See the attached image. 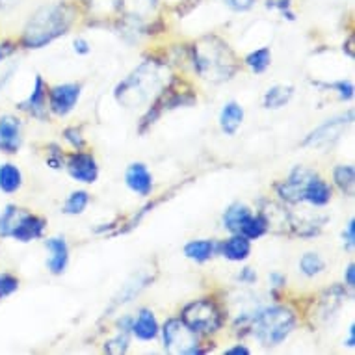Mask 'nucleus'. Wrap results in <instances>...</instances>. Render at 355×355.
Listing matches in <instances>:
<instances>
[{"mask_svg": "<svg viewBox=\"0 0 355 355\" xmlns=\"http://www.w3.org/2000/svg\"><path fill=\"white\" fill-rule=\"evenodd\" d=\"M166 75H168L166 65L147 60L117 84L114 89V97L119 105L128 110L149 105L157 99L168 84Z\"/></svg>", "mask_w": 355, "mask_h": 355, "instance_id": "f257e3e1", "label": "nucleus"}, {"mask_svg": "<svg viewBox=\"0 0 355 355\" xmlns=\"http://www.w3.org/2000/svg\"><path fill=\"white\" fill-rule=\"evenodd\" d=\"M75 21V8L67 2L45 4L30 15L28 23L24 24L21 45L24 49H43L49 43L58 40Z\"/></svg>", "mask_w": 355, "mask_h": 355, "instance_id": "f03ea898", "label": "nucleus"}, {"mask_svg": "<svg viewBox=\"0 0 355 355\" xmlns=\"http://www.w3.org/2000/svg\"><path fill=\"white\" fill-rule=\"evenodd\" d=\"M192 60L196 73L216 84L231 80L240 65L231 47L216 35H205L198 43H193Z\"/></svg>", "mask_w": 355, "mask_h": 355, "instance_id": "7ed1b4c3", "label": "nucleus"}, {"mask_svg": "<svg viewBox=\"0 0 355 355\" xmlns=\"http://www.w3.org/2000/svg\"><path fill=\"white\" fill-rule=\"evenodd\" d=\"M248 327L251 329V335L264 348H274V346H279L283 340H286L288 335L294 331L296 315L283 305L264 307L257 311L253 316H250Z\"/></svg>", "mask_w": 355, "mask_h": 355, "instance_id": "20e7f679", "label": "nucleus"}, {"mask_svg": "<svg viewBox=\"0 0 355 355\" xmlns=\"http://www.w3.org/2000/svg\"><path fill=\"white\" fill-rule=\"evenodd\" d=\"M181 322L196 335H210L223 326V313L212 300H196L182 309Z\"/></svg>", "mask_w": 355, "mask_h": 355, "instance_id": "39448f33", "label": "nucleus"}, {"mask_svg": "<svg viewBox=\"0 0 355 355\" xmlns=\"http://www.w3.org/2000/svg\"><path fill=\"white\" fill-rule=\"evenodd\" d=\"M354 121V112H346V114H340V116H335L331 119H327L316 127L313 132H309L305 136V140L302 141L303 147H324L331 146L335 141L344 135V130L348 125H352Z\"/></svg>", "mask_w": 355, "mask_h": 355, "instance_id": "423d86ee", "label": "nucleus"}, {"mask_svg": "<svg viewBox=\"0 0 355 355\" xmlns=\"http://www.w3.org/2000/svg\"><path fill=\"white\" fill-rule=\"evenodd\" d=\"M164 348L169 354H190V349L198 346V335L188 329L181 318H169L162 327Z\"/></svg>", "mask_w": 355, "mask_h": 355, "instance_id": "0eeeda50", "label": "nucleus"}, {"mask_svg": "<svg viewBox=\"0 0 355 355\" xmlns=\"http://www.w3.org/2000/svg\"><path fill=\"white\" fill-rule=\"evenodd\" d=\"M313 175H315V171L303 168V166H296L285 181L279 182V184L275 187V192H277L281 201H285V203L291 205L302 203L303 193H305V188H307V182L311 181Z\"/></svg>", "mask_w": 355, "mask_h": 355, "instance_id": "6e6552de", "label": "nucleus"}, {"mask_svg": "<svg viewBox=\"0 0 355 355\" xmlns=\"http://www.w3.org/2000/svg\"><path fill=\"white\" fill-rule=\"evenodd\" d=\"M80 84H60L49 92V106L56 116H67L80 99Z\"/></svg>", "mask_w": 355, "mask_h": 355, "instance_id": "1a4fd4ad", "label": "nucleus"}, {"mask_svg": "<svg viewBox=\"0 0 355 355\" xmlns=\"http://www.w3.org/2000/svg\"><path fill=\"white\" fill-rule=\"evenodd\" d=\"M67 171L75 181L84 182V184H94L99 177V166H97L94 155L82 151L73 153L67 158Z\"/></svg>", "mask_w": 355, "mask_h": 355, "instance_id": "9d476101", "label": "nucleus"}, {"mask_svg": "<svg viewBox=\"0 0 355 355\" xmlns=\"http://www.w3.org/2000/svg\"><path fill=\"white\" fill-rule=\"evenodd\" d=\"M45 229H47V220L45 218L30 214V212L24 210L23 216L19 218L17 225L13 227L10 239L17 240V242H32V240L41 239Z\"/></svg>", "mask_w": 355, "mask_h": 355, "instance_id": "9b49d317", "label": "nucleus"}, {"mask_svg": "<svg viewBox=\"0 0 355 355\" xmlns=\"http://www.w3.org/2000/svg\"><path fill=\"white\" fill-rule=\"evenodd\" d=\"M17 106L19 110L26 112V114H30L32 117H37V119L47 117V84L43 80V76H35L32 94L28 95V99H24Z\"/></svg>", "mask_w": 355, "mask_h": 355, "instance_id": "f8f14e48", "label": "nucleus"}, {"mask_svg": "<svg viewBox=\"0 0 355 355\" xmlns=\"http://www.w3.org/2000/svg\"><path fill=\"white\" fill-rule=\"evenodd\" d=\"M21 121L15 116L0 117V151L15 155L21 149Z\"/></svg>", "mask_w": 355, "mask_h": 355, "instance_id": "ddd939ff", "label": "nucleus"}, {"mask_svg": "<svg viewBox=\"0 0 355 355\" xmlns=\"http://www.w3.org/2000/svg\"><path fill=\"white\" fill-rule=\"evenodd\" d=\"M125 184L128 187V190H132V192L141 196V198H147V196L153 192L151 171L147 169L146 164H130L127 168V171H125Z\"/></svg>", "mask_w": 355, "mask_h": 355, "instance_id": "4468645a", "label": "nucleus"}, {"mask_svg": "<svg viewBox=\"0 0 355 355\" xmlns=\"http://www.w3.org/2000/svg\"><path fill=\"white\" fill-rule=\"evenodd\" d=\"M47 250L51 251V257H49L47 266L51 270V274L60 275L64 274L65 268H67V262H69V245L65 242V239L62 236H54V239H49L45 242Z\"/></svg>", "mask_w": 355, "mask_h": 355, "instance_id": "2eb2a0df", "label": "nucleus"}, {"mask_svg": "<svg viewBox=\"0 0 355 355\" xmlns=\"http://www.w3.org/2000/svg\"><path fill=\"white\" fill-rule=\"evenodd\" d=\"M130 333L136 335V338H140V340H153V338L158 337L160 327H158L157 316H155L151 309H141L138 316L132 320Z\"/></svg>", "mask_w": 355, "mask_h": 355, "instance_id": "dca6fc26", "label": "nucleus"}, {"mask_svg": "<svg viewBox=\"0 0 355 355\" xmlns=\"http://www.w3.org/2000/svg\"><path fill=\"white\" fill-rule=\"evenodd\" d=\"M251 240H248L242 234H233L231 239L223 240L220 245H218V251L221 255L225 257L227 261L231 262H242L245 261L251 253Z\"/></svg>", "mask_w": 355, "mask_h": 355, "instance_id": "f3484780", "label": "nucleus"}, {"mask_svg": "<svg viewBox=\"0 0 355 355\" xmlns=\"http://www.w3.org/2000/svg\"><path fill=\"white\" fill-rule=\"evenodd\" d=\"M303 201L311 203L313 207H326L331 201V188L327 184L320 175L315 173L307 182L305 193H303Z\"/></svg>", "mask_w": 355, "mask_h": 355, "instance_id": "a211bd4d", "label": "nucleus"}, {"mask_svg": "<svg viewBox=\"0 0 355 355\" xmlns=\"http://www.w3.org/2000/svg\"><path fill=\"white\" fill-rule=\"evenodd\" d=\"M242 121H244V108L239 103L229 101L227 105H223L220 112V127L225 135H236V130L240 128Z\"/></svg>", "mask_w": 355, "mask_h": 355, "instance_id": "6ab92c4d", "label": "nucleus"}, {"mask_svg": "<svg viewBox=\"0 0 355 355\" xmlns=\"http://www.w3.org/2000/svg\"><path fill=\"white\" fill-rule=\"evenodd\" d=\"M23 187V173L12 162L0 164V192L15 193Z\"/></svg>", "mask_w": 355, "mask_h": 355, "instance_id": "aec40b11", "label": "nucleus"}, {"mask_svg": "<svg viewBox=\"0 0 355 355\" xmlns=\"http://www.w3.org/2000/svg\"><path fill=\"white\" fill-rule=\"evenodd\" d=\"M292 95H294V87L285 86V84H275L264 94L262 105L268 110H279V108L291 103Z\"/></svg>", "mask_w": 355, "mask_h": 355, "instance_id": "412c9836", "label": "nucleus"}, {"mask_svg": "<svg viewBox=\"0 0 355 355\" xmlns=\"http://www.w3.org/2000/svg\"><path fill=\"white\" fill-rule=\"evenodd\" d=\"M251 216V210L244 203H233L225 210L223 214V227L231 231L233 234L240 233V227L244 225V221Z\"/></svg>", "mask_w": 355, "mask_h": 355, "instance_id": "4be33fe9", "label": "nucleus"}, {"mask_svg": "<svg viewBox=\"0 0 355 355\" xmlns=\"http://www.w3.org/2000/svg\"><path fill=\"white\" fill-rule=\"evenodd\" d=\"M218 250V245L212 242V240H192L184 245V255L190 259V261L196 262H207L209 259H212V255Z\"/></svg>", "mask_w": 355, "mask_h": 355, "instance_id": "5701e85b", "label": "nucleus"}, {"mask_svg": "<svg viewBox=\"0 0 355 355\" xmlns=\"http://www.w3.org/2000/svg\"><path fill=\"white\" fill-rule=\"evenodd\" d=\"M333 181H335V187H337L344 196L352 198L355 188L354 166H349V164H338L337 168L333 169Z\"/></svg>", "mask_w": 355, "mask_h": 355, "instance_id": "b1692460", "label": "nucleus"}, {"mask_svg": "<svg viewBox=\"0 0 355 355\" xmlns=\"http://www.w3.org/2000/svg\"><path fill=\"white\" fill-rule=\"evenodd\" d=\"M270 231L268 227V221H266V218L259 212L257 216L251 214L248 220L244 221V225L240 227V233L242 236H245L248 240H257L261 239L262 234H266Z\"/></svg>", "mask_w": 355, "mask_h": 355, "instance_id": "393cba45", "label": "nucleus"}, {"mask_svg": "<svg viewBox=\"0 0 355 355\" xmlns=\"http://www.w3.org/2000/svg\"><path fill=\"white\" fill-rule=\"evenodd\" d=\"M24 210L19 209L17 205H6L0 212V239H10L13 227L17 225L19 218L23 216Z\"/></svg>", "mask_w": 355, "mask_h": 355, "instance_id": "a878e982", "label": "nucleus"}, {"mask_svg": "<svg viewBox=\"0 0 355 355\" xmlns=\"http://www.w3.org/2000/svg\"><path fill=\"white\" fill-rule=\"evenodd\" d=\"M244 62L253 73H264L272 65V51H270V47L257 49L245 56Z\"/></svg>", "mask_w": 355, "mask_h": 355, "instance_id": "bb28decb", "label": "nucleus"}, {"mask_svg": "<svg viewBox=\"0 0 355 355\" xmlns=\"http://www.w3.org/2000/svg\"><path fill=\"white\" fill-rule=\"evenodd\" d=\"M300 270H302L303 275L315 277V275L322 274V272L326 270V262H324V259H322L318 253L309 251V253H305V255L300 259Z\"/></svg>", "mask_w": 355, "mask_h": 355, "instance_id": "cd10ccee", "label": "nucleus"}, {"mask_svg": "<svg viewBox=\"0 0 355 355\" xmlns=\"http://www.w3.org/2000/svg\"><path fill=\"white\" fill-rule=\"evenodd\" d=\"M87 203H89V193L86 190H76L71 192L69 198L65 199L64 203V214L69 216H78L86 210Z\"/></svg>", "mask_w": 355, "mask_h": 355, "instance_id": "c85d7f7f", "label": "nucleus"}, {"mask_svg": "<svg viewBox=\"0 0 355 355\" xmlns=\"http://www.w3.org/2000/svg\"><path fill=\"white\" fill-rule=\"evenodd\" d=\"M128 349V331H121L119 329V335L116 338H112L108 343L105 344V352L106 354H114V355H119V354H125Z\"/></svg>", "mask_w": 355, "mask_h": 355, "instance_id": "c756f323", "label": "nucleus"}, {"mask_svg": "<svg viewBox=\"0 0 355 355\" xmlns=\"http://www.w3.org/2000/svg\"><path fill=\"white\" fill-rule=\"evenodd\" d=\"M19 288V279L12 274H0V300L12 296L13 292H17Z\"/></svg>", "mask_w": 355, "mask_h": 355, "instance_id": "7c9ffc66", "label": "nucleus"}, {"mask_svg": "<svg viewBox=\"0 0 355 355\" xmlns=\"http://www.w3.org/2000/svg\"><path fill=\"white\" fill-rule=\"evenodd\" d=\"M292 6V0H266V8L268 10H277V12L286 17L288 21H294V12L291 10Z\"/></svg>", "mask_w": 355, "mask_h": 355, "instance_id": "2f4dec72", "label": "nucleus"}, {"mask_svg": "<svg viewBox=\"0 0 355 355\" xmlns=\"http://www.w3.org/2000/svg\"><path fill=\"white\" fill-rule=\"evenodd\" d=\"M326 87H331V89H337L338 97L343 101H349L354 97V84L346 80L333 82V84H326Z\"/></svg>", "mask_w": 355, "mask_h": 355, "instance_id": "473e14b6", "label": "nucleus"}, {"mask_svg": "<svg viewBox=\"0 0 355 355\" xmlns=\"http://www.w3.org/2000/svg\"><path fill=\"white\" fill-rule=\"evenodd\" d=\"M221 2H223L229 10L242 13V12H250L251 8L255 6L259 0H221Z\"/></svg>", "mask_w": 355, "mask_h": 355, "instance_id": "72a5a7b5", "label": "nucleus"}, {"mask_svg": "<svg viewBox=\"0 0 355 355\" xmlns=\"http://www.w3.org/2000/svg\"><path fill=\"white\" fill-rule=\"evenodd\" d=\"M64 136H65V140L69 141L71 146L75 147L76 151H80L82 147H84V144H86V141H84V138H82L80 130H78V128H75V127L65 128Z\"/></svg>", "mask_w": 355, "mask_h": 355, "instance_id": "f704fd0d", "label": "nucleus"}, {"mask_svg": "<svg viewBox=\"0 0 355 355\" xmlns=\"http://www.w3.org/2000/svg\"><path fill=\"white\" fill-rule=\"evenodd\" d=\"M49 157H47V164L51 166V168L54 169H60L62 168V164H64V155H62V151H60L58 146H49Z\"/></svg>", "mask_w": 355, "mask_h": 355, "instance_id": "c9c22d12", "label": "nucleus"}, {"mask_svg": "<svg viewBox=\"0 0 355 355\" xmlns=\"http://www.w3.org/2000/svg\"><path fill=\"white\" fill-rule=\"evenodd\" d=\"M343 239H344V248H346V250H354V245H355V220L354 218L348 221V227H346V231L343 233Z\"/></svg>", "mask_w": 355, "mask_h": 355, "instance_id": "e433bc0d", "label": "nucleus"}, {"mask_svg": "<svg viewBox=\"0 0 355 355\" xmlns=\"http://www.w3.org/2000/svg\"><path fill=\"white\" fill-rule=\"evenodd\" d=\"M17 51V43L12 40H4L0 43V62H4Z\"/></svg>", "mask_w": 355, "mask_h": 355, "instance_id": "4c0bfd02", "label": "nucleus"}, {"mask_svg": "<svg viewBox=\"0 0 355 355\" xmlns=\"http://www.w3.org/2000/svg\"><path fill=\"white\" fill-rule=\"evenodd\" d=\"M73 47H75V53L76 54H87V53H89V51H92V47H89V43H87L86 40H82V37L75 40V43H73Z\"/></svg>", "mask_w": 355, "mask_h": 355, "instance_id": "58836bf2", "label": "nucleus"}, {"mask_svg": "<svg viewBox=\"0 0 355 355\" xmlns=\"http://www.w3.org/2000/svg\"><path fill=\"white\" fill-rule=\"evenodd\" d=\"M239 279L242 281V283H255V281H257V274L251 268H244L239 274Z\"/></svg>", "mask_w": 355, "mask_h": 355, "instance_id": "ea45409f", "label": "nucleus"}, {"mask_svg": "<svg viewBox=\"0 0 355 355\" xmlns=\"http://www.w3.org/2000/svg\"><path fill=\"white\" fill-rule=\"evenodd\" d=\"M270 281H272V286H274V288H283V286L286 285L285 275L277 274V272H274V274L270 275Z\"/></svg>", "mask_w": 355, "mask_h": 355, "instance_id": "a19ab883", "label": "nucleus"}, {"mask_svg": "<svg viewBox=\"0 0 355 355\" xmlns=\"http://www.w3.org/2000/svg\"><path fill=\"white\" fill-rule=\"evenodd\" d=\"M346 285H348L349 288H354V286H355V266H354V262H352L348 268H346Z\"/></svg>", "mask_w": 355, "mask_h": 355, "instance_id": "79ce46f5", "label": "nucleus"}, {"mask_svg": "<svg viewBox=\"0 0 355 355\" xmlns=\"http://www.w3.org/2000/svg\"><path fill=\"white\" fill-rule=\"evenodd\" d=\"M225 354L227 355H234V354H240V355H250V348H245V346H233V348L225 349Z\"/></svg>", "mask_w": 355, "mask_h": 355, "instance_id": "37998d69", "label": "nucleus"}, {"mask_svg": "<svg viewBox=\"0 0 355 355\" xmlns=\"http://www.w3.org/2000/svg\"><path fill=\"white\" fill-rule=\"evenodd\" d=\"M346 346H348V348H354V346H355V327H354V324L349 326L348 340H346Z\"/></svg>", "mask_w": 355, "mask_h": 355, "instance_id": "c03bdc74", "label": "nucleus"}, {"mask_svg": "<svg viewBox=\"0 0 355 355\" xmlns=\"http://www.w3.org/2000/svg\"><path fill=\"white\" fill-rule=\"evenodd\" d=\"M15 4H19V0H0V10H10Z\"/></svg>", "mask_w": 355, "mask_h": 355, "instance_id": "a18cd8bd", "label": "nucleus"}, {"mask_svg": "<svg viewBox=\"0 0 355 355\" xmlns=\"http://www.w3.org/2000/svg\"><path fill=\"white\" fill-rule=\"evenodd\" d=\"M84 2H92V0H84Z\"/></svg>", "mask_w": 355, "mask_h": 355, "instance_id": "49530a36", "label": "nucleus"}]
</instances>
